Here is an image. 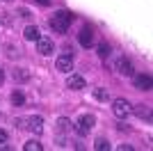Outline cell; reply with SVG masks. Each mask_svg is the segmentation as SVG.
<instances>
[{"label": "cell", "instance_id": "cell-18", "mask_svg": "<svg viewBox=\"0 0 153 151\" xmlns=\"http://www.w3.org/2000/svg\"><path fill=\"white\" fill-rule=\"evenodd\" d=\"M57 126H59V131H69L71 121H69V119H64V117H59V119H57Z\"/></svg>", "mask_w": 153, "mask_h": 151}, {"label": "cell", "instance_id": "cell-12", "mask_svg": "<svg viewBox=\"0 0 153 151\" xmlns=\"http://www.w3.org/2000/svg\"><path fill=\"white\" fill-rule=\"evenodd\" d=\"M140 119H146V121H151V108L149 105H144V103H140V105H135V110H133Z\"/></svg>", "mask_w": 153, "mask_h": 151}, {"label": "cell", "instance_id": "cell-13", "mask_svg": "<svg viewBox=\"0 0 153 151\" xmlns=\"http://www.w3.org/2000/svg\"><path fill=\"white\" fill-rule=\"evenodd\" d=\"M94 149L96 151H108L110 149V142L105 138H98V140H96V144H94Z\"/></svg>", "mask_w": 153, "mask_h": 151}, {"label": "cell", "instance_id": "cell-21", "mask_svg": "<svg viewBox=\"0 0 153 151\" xmlns=\"http://www.w3.org/2000/svg\"><path fill=\"white\" fill-rule=\"evenodd\" d=\"M119 149H121V151H133V147H130V144H121Z\"/></svg>", "mask_w": 153, "mask_h": 151}, {"label": "cell", "instance_id": "cell-23", "mask_svg": "<svg viewBox=\"0 0 153 151\" xmlns=\"http://www.w3.org/2000/svg\"><path fill=\"white\" fill-rule=\"evenodd\" d=\"M37 2H39V5H44V7H46L48 2H51V0H37Z\"/></svg>", "mask_w": 153, "mask_h": 151}, {"label": "cell", "instance_id": "cell-11", "mask_svg": "<svg viewBox=\"0 0 153 151\" xmlns=\"http://www.w3.org/2000/svg\"><path fill=\"white\" fill-rule=\"evenodd\" d=\"M23 37H25L27 41H37V39L41 37V32H39L37 25H27L25 30H23Z\"/></svg>", "mask_w": 153, "mask_h": 151}, {"label": "cell", "instance_id": "cell-14", "mask_svg": "<svg viewBox=\"0 0 153 151\" xmlns=\"http://www.w3.org/2000/svg\"><path fill=\"white\" fill-rule=\"evenodd\" d=\"M23 149H25V151H41V149H44V144H41V142H37V140H30Z\"/></svg>", "mask_w": 153, "mask_h": 151}, {"label": "cell", "instance_id": "cell-1", "mask_svg": "<svg viewBox=\"0 0 153 151\" xmlns=\"http://www.w3.org/2000/svg\"><path fill=\"white\" fill-rule=\"evenodd\" d=\"M71 21H73V14H71V12H66V9H59V12H55V14H53V19L48 21V25H51V28H53L55 32L64 34V32L69 30Z\"/></svg>", "mask_w": 153, "mask_h": 151}, {"label": "cell", "instance_id": "cell-6", "mask_svg": "<svg viewBox=\"0 0 153 151\" xmlns=\"http://www.w3.org/2000/svg\"><path fill=\"white\" fill-rule=\"evenodd\" d=\"M25 124H27L25 128H30L34 135H41V133H44V119H41V117H27Z\"/></svg>", "mask_w": 153, "mask_h": 151}, {"label": "cell", "instance_id": "cell-5", "mask_svg": "<svg viewBox=\"0 0 153 151\" xmlns=\"http://www.w3.org/2000/svg\"><path fill=\"white\" fill-rule=\"evenodd\" d=\"M66 87H69V89H76V92H78V89H85V87H87V82H85L82 76L71 73L69 78H66Z\"/></svg>", "mask_w": 153, "mask_h": 151}, {"label": "cell", "instance_id": "cell-8", "mask_svg": "<svg viewBox=\"0 0 153 151\" xmlns=\"http://www.w3.org/2000/svg\"><path fill=\"white\" fill-rule=\"evenodd\" d=\"M151 76L149 73H140V76H135V87L142 89V92H151Z\"/></svg>", "mask_w": 153, "mask_h": 151}, {"label": "cell", "instance_id": "cell-10", "mask_svg": "<svg viewBox=\"0 0 153 151\" xmlns=\"http://www.w3.org/2000/svg\"><path fill=\"white\" fill-rule=\"evenodd\" d=\"M78 41H80V46L89 48V46L94 44V32H91L89 28H82V30H80V34H78Z\"/></svg>", "mask_w": 153, "mask_h": 151}, {"label": "cell", "instance_id": "cell-19", "mask_svg": "<svg viewBox=\"0 0 153 151\" xmlns=\"http://www.w3.org/2000/svg\"><path fill=\"white\" fill-rule=\"evenodd\" d=\"M0 149H7V133L0 128Z\"/></svg>", "mask_w": 153, "mask_h": 151}, {"label": "cell", "instance_id": "cell-22", "mask_svg": "<svg viewBox=\"0 0 153 151\" xmlns=\"http://www.w3.org/2000/svg\"><path fill=\"white\" fill-rule=\"evenodd\" d=\"M2 82H5V71L0 69V85H2Z\"/></svg>", "mask_w": 153, "mask_h": 151}, {"label": "cell", "instance_id": "cell-15", "mask_svg": "<svg viewBox=\"0 0 153 151\" xmlns=\"http://www.w3.org/2000/svg\"><path fill=\"white\" fill-rule=\"evenodd\" d=\"M12 103H14V105H23V103H25V96L16 89V92H12Z\"/></svg>", "mask_w": 153, "mask_h": 151}, {"label": "cell", "instance_id": "cell-3", "mask_svg": "<svg viewBox=\"0 0 153 151\" xmlns=\"http://www.w3.org/2000/svg\"><path fill=\"white\" fill-rule=\"evenodd\" d=\"M94 126H96V117L94 114H82V117L76 121V133L78 135H87Z\"/></svg>", "mask_w": 153, "mask_h": 151}, {"label": "cell", "instance_id": "cell-17", "mask_svg": "<svg viewBox=\"0 0 153 151\" xmlns=\"http://www.w3.org/2000/svg\"><path fill=\"white\" fill-rule=\"evenodd\" d=\"M98 55L105 60V57L110 55V46H108V44H101V46H98Z\"/></svg>", "mask_w": 153, "mask_h": 151}, {"label": "cell", "instance_id": "cell-9", "mask_svg": "<svg viewBox=\"0 0 153 151\" xmlns=\"http://www.w3.org/2000/svg\"><path fill=\"white\" fill-rule=\"evenodd\" d=\"M117 71L121 76H135L133 64H130V60H126V57H119V60H117Z\"/></svg>", "mask_w": 153, "mask_h": 151}, {"label": "cell", "instance_id": "cell-16", "mask_svg": "<svg viewBox=\"0 0 153 151\" xmlns=\"http://www.w3.org/2000/svg\"><path fill=\"white\" fill-rule=\"evenodd\" d=\"M94 96L98 101H108L110 99V94H108V89H103V87H98V89H94Z\"/></svg>", "mask_w": 153, "mask_h": 151}, {"label": "cell", "instance_id": "cell-20", "mask_svg": "<svg viewBox=\"0 0 153 151\" xmlns=\"http://www.w3.org/2000/svg\"><path fill=\"white\" fill-rule=\"evenodd\" d=\"M19 16H23V19H27V16H30V12H27V9H19Z\"/></svg>", "mask_w": 153, "mask_h": 151}, {"label": "cell", "instance_id": "cell-7", "mask_svg": "<svg viewBox=\"0 0 153 151\" xmlns=\"http://www.w3.org/2000/svg\"><path fill=\"white\" fill-rule=\"evenodd\" d=\"M53 39H48V37H39L37 39V50L41 53V55H53Z\"/></svg>", "mask_w": 153, "mask_h": 151}, {"label": "cell", "instance_id": "cell-4", "mask_svg": "<svg viewBox=\"0 0 153 151\" xmlns=\"http://www.w3.org/2000/svg\"><path fill=\"white\" fill-rule=\"evenodd\" d=\"M55 67H57V71H62V73H69V71L73 69V55H71V53L59 55L57 60H55Z\"/></svg>", "mask_w": 153, "mask_h": 151}, {"label": "cell", "instance_id": "cell-2", "mask_svg": "<svg viewBox=\"0 0 153 151\" xmlns=\"http://www.w3.org/2000/svg\"><path fill=\"white\" fill-rule=\"evenodd\" d=\"M112 112H114L117 119H126L128 114L133 112V108H130V103L126 99H114L112 101Z\"/></svg>", "mask_w": 153, "mask_h": 151}]
</instances>
